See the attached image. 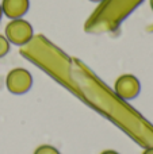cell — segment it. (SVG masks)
I'll list each match as a JSON object with an SVG mask.
<instances>
[{"mask_svg": "<svg viewBox=\"0 0 153 154\" xmlns=\"http://www.w3.org/2000/svg\"><path fill=\"white\" fill-rule=\"evenodd\" d=\"M33 27L27 20L22 18L11 19V22L5 26V38L10 43H14L16 46L26 45L33 38Z\"/></svg>", "mask_w": 153, "mask_h": 154, "instance_id": "1", "label": "cell"}, {"mask_svg": "<svg viewBox=\"0 0 153 154\" xmlns=\"http://www.w3.org/2000/svg\"><path fill=\"white\" fill-rule=\"evenodd\" d=\"M34 154H61L58 149H56L52 145H41L34 150Z\"/></svg>", "mask_w": 153, "mask_h": 154, "instance_id": "5", "label": "cell"}, {"mask_svg": "<svg viewBox=\"0 0 153 154\" xmlns=\"http://www.w3.org/2000/svg\"><path fill=\"white\" fill-rule=\"evenodd\" d=\"M151 7H152V10H153V0H151Z\"/></svg>", "mask_w": 153, "mask_h": 154, "instance_id": "10", "label": "cell"}, {"mask_svg": "<svg viewBox=\"0 0 153 154\" xmlns=\"http://www.w3.org/2000/svg\"><path fill=\"white\" fill-rule=\"evenodd\" d=\"M2 16H3V10H2V4H0V20H2Z\"/></svg>", "mask_w": 153, "mask_h": 154, "instance_id": "9", "label": "cell"}, {"mask_svg": "<svg viewBox=\"0 0 153 154\" xmlns=\"http://www.w3.org/2000/svg\"><path fill=\"white\" fill-rule=\"evenodd\" d=\"M5 85L11 93L22 95L26 93L33 85V76L24 68H15L10 70L5 77Z\"/></svg>", "mask_w": 153, "mask_h": 154, "instance_id": "2", "label": "cell"}, {"mask_svg": "<svg viewBox=\"0 0 153 154\" xmlns=\"http://www.w3.org/2000/svg\"><path fill=\"white\" fill-rule=\"evenodd\" d=\"M115 92L125 100H132L140 93V81L133 75H122L115 81Z\"/></svg>", "mask_w": 153, "mask_h": 154, "instance_id": "3", "label": "cell"}, {"mask_svg": "<svg viewBox=\"0 0 153 154\" xmlns=\"http://www.w3.org/2000/svg\"><path fill=\"white\" fill-rule=\"evenodd\" d=\"M8 51H10V42H8V39L5 38V35L0 34V58L4 57Z\"/></svg>", "mask_w": 153, "mask_h": 154, "instance_id": "6", "label": "cell"}, {"mask_svg": "<svg viewBox=\"0 0 153 154\" xmlns=\"http://www.w3.org/2000/svg\"><path fill=\"white\" fill-rule=\"evenodd\" d=\"M91 2H102V0H91Z\"/></svg>", "mask_w": 153, "mask_h": 154, "instance_id": "11", "label": "cell"}, {"mask_svg": "<svg viewBox=\"0 0 153 154\" xmlns=\"http://www.w3.org/2000/svg\"><path fill=\"white\" fill-rule=\"evenodd\" d=\"M142 154H153V147H148L142 152Z\"/></svg>", "mask_w": 153, "mask_h": 154, "instance_id": "8", "label": "cell"}, {"mask_svg": "<svg viewBox=\"0 0 153 154\" xmlns=\"http://www.w3.org/2000/svg\"><path fill=\"white\" fill-rule=\"evenodd\" d=\"M100 154H119V153L115 152V150H105V152H102Z\"/></svg>", "mask_w": 153, "mask_h": 154, "instance_id": "7", "label": "cell"}, {"mask_svg": "<svg viewBox=\"0 0 153 154\" xmlns=\"http://www.w3.org/2000/svg\"><path fill=\"white\" fill-rule=\"evenodd\" d=\"M2 10L7 18H22L29 10V0H2Z\"/></svg>", "mask_w": 153, "mask_h": 154, "instance_id": "4", "label": "cell"}]
</instances>
